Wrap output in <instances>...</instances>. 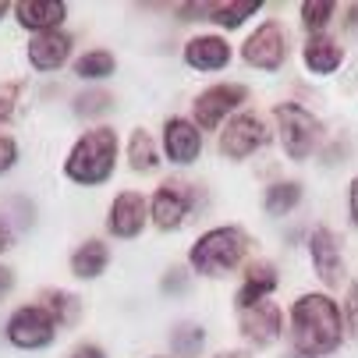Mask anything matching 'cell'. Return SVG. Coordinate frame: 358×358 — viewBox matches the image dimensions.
<instances>
[{"label": "cell", "instance_id": "cell-33", "mask_svg": "<svg viewBox=\"0 0 358 358\" xmlns=\"http://www.w3.org/2000/svg\"><path fill=\"white\" fill-rule=\"evenodd\" d=\"M68 358H107V355H103V348H99V344H75Z\"/></svg>", "mask_w": 358, "mask_h": 358}, {"label": "cell", "instance_id": "cell-32", "mask_svg": "<svg viewBox=\"0 0 358 358\" xmlns=\"http://www.w3.org/2000/svg\"><path fill=\"white\" fill-rule=\"evenodd\" d=\"M344 323L351 327V334L358 337V284L348 291V309H344Z\"/></svg>", "mask_w": 358, "mask_h": 358}, {"label": "cell", "instance_id": "cell-4", "mask_svg": "<svg viewBox=\"0 0 358 358\" xmlns=\"http://www.w3.org/2000/svg\"><path fill=\"white\" fill-rule=\"evenodd\" d=\"M273 117H277V128H280V145L284 152L298 164V160H309L313 149L320 145L323 138V121L316 114H309L298 103H277L273 107Z\"/></svg>", "mask_w": 358, "mask_h": 358}, {"label": "cell", "instance_id": "cell-40", "mask_svg": "<svg viewBox=\"0 0 358 358\" xmlns=\"http://www.w3.org/2000/svg\"><path fill=\"white\" fill-rule=\"evenodd\" d=\"M157 358H164V355H157Z\"/></svg>", "mask_w": 358, "mask_h": 358}, {"label": "cell", "instance_id": "cell-16", "mask_svg": "<svg viewBox=\"0 0 358 358\" xmlns=\"http://www.w3.org/2000/svg\"><path fill=\"white\" fill-rule=\"evenodd\" d=\"M231 61V46L220 36H195L185 46V64L195 71H220Z\"/></svg>", "mask_w": 358, "mask_h": 358}, {"label": "cell", "instance_id": "cell-15", "mask_svg": "<svg viewBox=\"0 0 358 358\" xmlns=\"http://www.w3.org/2000/svg\"><path fill=\"white\" fill-rule=\"evenodd\" d=\"M71 57V36L68 32H46L29 39V64L36 71H57Z\"/></svg>", "mask_w": 358, "mask_h": 358}, {"label": "cell", "instance_id": "cell-36", "mask_svg": "<svg viewBox=\"0 0 358 358\" xmlns=\"http://www.w3.org/2000/svg\"><path fill=\"white\" fill-rule=\"evenodd\" d=\"M15 245V234H11V227H8V220L0 217V255H4L8 248Z\"/></svg>", "mask_w": 358, "mask_h": 358}, {"label": "cell", "instance_id": "cell-30", "mask_svg": "<svg viewBox=\"0 0 358 358\" xmlns=\"http://www.w3.org/2000/svg\"><path fill=\"white\" fill-rule=\"evenodd\" d=\"M160 287H164L167 294H185V291H188V273L174 266V270H167V277H164Z\"/></svg>", "mask_w": 358, "mask_h": 358}, {"label": "cell", "instance_id": "cell-20", "mask_svg": "<svg viewBox=\"0 0 358 358\" xmlns=\"http://www.w3.org/2000/svg\"><path fill=\"white\" fill-rule=\"evenodd\" d=\"M128 160H131L135 174H152L160 167V149H157V142H152V135L145 128L131 131V138H128Z\"/></svg>", "mask_w": 358, "mask_h": 358}, {"label": "cell", "instance_id": "cell-9", "mask_svg": "<svg viewBox=\"0 0 358 358\" xmlns=\"http://www.w3.org/2000/svg\"><path fill=\"white\" fill-rule=\"evenodd\" d=\"M270 142V131L259 114H234L227 128L220 131V157L227 160H245L255 149H263Z\"/></svg>", "mask_w": 358, "mask_h": 358}, {"label": "cell", "instance_id": "cell-34", "mask_svg": "<svg viewBox=\"0 0 358 358\" xmlns=\"http://www.w3.org/2000/svg\"><path fill=\"white\" fill-rule=\"evenodd\" d=\"M348 210H351V224L358 227V178H351V188H348Z\"/></svg>", "mask_w": 358, "mask_h": 358}, {"label": "cell", "instance_id": "cell-39", "mask_svg": "<svg viewBox=\"0 0 358 358\" xmlns=\"http://www.w3.org/2000/svg\"><path fill=\"white\" fill-rule=\"evenodd\" d=\"M291 358H301V355H291Z\"/></svg>", "mask_w": 358, "mask_h": 358}, {"label": "cell", "instance_id": "cell-25", "mask_svg": "<svg viewBox=\"0 0 358 358\" xmlns=\"http://www.w3.org/2000/svg\"><path fill=\"white\" fill-rule=\"evenodd\" d=\"M202 348H206V330L199 323H178L171 330V351L178 358H199Z\"/></svg>", "mask_w": 358, "mask_h": 358}, {"label": "cell", "instance_id": "cell-21", "mask_svg": "<svg viewBox=\"0 0 358 358\" xmlns=\"http://www.w3.org/2000/svg\"><path fill=\"white\" fill-rule=\"evenodd\" d=\"M43 309L54 316L57 327H75L82 316V298L71 291H43Z\"/></svg>", "mask_w": 358, "mask_h": 358}, {"label": "cell", "instance_id": "cell-8", "mask_svg": "<svg viewBox=\"0 0 358 358\" xmlns=\"http://www.w3.org/2000/svg\"><path fill=\"white\" fill-rule=\"evenodd\" d=\"M241 57H245V64L259 68V71H277L287 61V32H284V25L280 22H263L245 39Z\"/></svg>", "mask_w": 358, "mask_h": 358}, {"label": "cell", "instance_id": "cell-23", "mask_svg": "<svg viewBox=\"0 0 358 358\" xmlns=\"http://www.w3.org/2000/svg\"><path fill=\"white\" fill-rule=\"evenodd\" d=\"M263 11V0H234V4H213L210 22L220 29H238L245 25V18H255Z\"/></svg>", "mask_w": 358, "mask_h": 358}, {"label": "cell", "instance_id": "cell-13", "mask_svg": "<svg viewBox=\"0 0 358 358\" xmlns=\"http://www.w3.org/2000/svg\"><path fill=\"white\" fill-rule=\"evenodd\" d=\"M164 149H167V160L178 167H188L199 160L202 152V131L195 128V121L185 117H167L164 121Z\"/></svg>", "mask_w": 358, "mask_h": 358}, {"label": "cell", "instance_id": "cell-10", "mask_svg": "<svg viewBox=\"0 0 358 358\" xmlns=\"http://www.w3.org/2000/svg\"><path fill=\"white\" fill-rule=\"evenodd\" d=\"M238 330L248 344L266 348L284 334V316L273 301H259V305H252V309H238Z\"/></svg>", "mask_w": 358, "mask_h": 358}, {"label": "cell", "instance_id": "cell-38", "mask_svg": "<svg viewBox=\"0 0 358 358\" xmlns=\"http://www.w3.org/2000/svg\"><path fill=\"white\" fill-rule=\"evenodd\" d=\"M8 11H15V8H11V4H8V0H0V18H4V15H8Z\"/></svg>", "mask_w": 358, "mask_h": 358}, {"label": "cell", "instance_id": "cell-17", "mask_svg": "<svg viewBox=\"0 0 358 358\" xmlns=\"http://www.w3.org/2000/svg\"><path fill=\"white\" fill-rule=\"evenodd\" d=\"M277 284H280V277H277V266H273V263H266V259L252 263V266L245 270V284L238 287V298H234L238 309H252V305L266 301Z\"/></svg>", "mask_w": 358, "mask_h": 358}, {"label": "cell", "instance_id": "cell-5", "mask_svg": "<svg viewBox=\"0 0 358 358\" xmlns=\"http://www.w3.org/2000/svg\"><path fill=\"white\" fill-rule=\"evenodd\" d=\"M195 202H199V188L188 185V181L171 178V181H164L157 188V195H152L149 217H152V224H157L160 231H178L188 220V213L195 210Z\"/></svg>", "mask_w": 358, "mask_h": 358}, {"label": "cell", "instance_id": "cell-7", "mask_svg": "<svg viewBox=\"0 0 358 358\" xmlns=\"http://www.w3.org/2000/svg\"><path fill=\"white\" fill-rule=\"evenodd\" d=\"M248 99V89L241 82H224V85H210L195 96L192 114H195V128L199 131H213L234 107H241Z\"/></svg>", "mask_w": 358, "mask_h": 358}, {"label": "cell", "instance_id": "cell-18", "mask_svg": "<svg viewBox=\"0 0 358 358\" xmlns=\"http://www.w3.org/2000/svg\"><path fill=\"white\" fill-rule=\"evenodd\" d=\"M301 61H305V68H309L313 75H330L344 61V46L334 36H313L309 43H305V50H301Z\"/></svg>", "mask_w": 358, "mask_h": 358}, {"label": "cell", "instance_id": "cell-26", "mask_svg": "<svg viewBox=\"0 0 358 358\" xmlns=\"http://www.w3.org/2000/svg\"><path fill=\"white\" fill-rule=\"evenodd\" d=\"M71 110H75V117H103V114H110L114 110V96L107 92V89H89V92H78L75 96V103H71Z\"/></svg>", "mask_w": 358, "mask_h": 358}, {"label": "cell", "instance_id": "cell-19", "mask_svg": "<svg viewBox=\"0 0 358 358\" xmlns=\"http://www.w3.org/2000/svg\"><path fill=\"white\" fill-rule=\"evenodd\" d=\"M107 263H110V248L99 238H89V241H82L71 252V273L78 280H96L99 273L107 270Z\"/></svg>", "mask_w": 358, "mask_h": 358}, {"label": "cell", "instance_id": "cell-31", "mask_svg": "<svg viewBox=\"0 0 358 358\" xmlns=\"http://www.w3.org/2000/svg\"><path fill=\"white\" fill-rule=\"evenodd\" d=\"M174 11L181 15V22H195V18H210L213 4H178Z\"/></svg>", "mask_w": 358, "mask_h": 358}, {"label": "cell", "instance_id": "cell-24", "mask_svg": "<svg viewBox=\"0 0 358 358\" xmlns=\"http://www.w3.org/2000/svg\"><path fill=\"white\" fill-rule=\"evenodd\" d=\"M114 68H117V61H114L110 50H89V54H82V57L75 61V75H78L82 82L110 78V75H114Z\"/></svg>", "mask_w": 358, "mask_h": 358}, {"label": "cell", "instance_id": "cell-2", "mask_svg": "<svg viewBox=\"0 0 358 358\" xmlns=\"http://www.w3.org/2000/svg\"><path fill=\"white\" fill-rule=\"evenodd\" d=\"M114 164H117V131L99 124L71 145L68 160H64V174L75 185L89 188V185H103L114 174Z\"/></svg>", "mask_w": 358, "mask_h": 358}, {"label": "cell", "instance_id": "cell-27", "mask_svg": "<svg viewBox=\"0 0 358 358\" xmlns=\"http://www.w3.org/2000/svg\"><path fill=\"white\" fill-rule=\"evenodd\" d=\"M334 15H337L334 0H305V4H301V25L309 29L313 36H323V29L330 25Z\"/></svg>", "mask_w": 358, "mask_h": 358}, {"label": "cell", "instance_id": "cell-1", "mask_svg": "<svg viewBox=\"0 0 358 358\" xmlns=\"http://www.w3.org/2000/svg\"><path fill=\"white\" fill-rule=\"evenodd\" d=\"M344 341V316L330 294H301L291 305V344L301 358L334 355Z\"/></svg>", "mask_w": 358, "mask_h": 358}, {"label": "cell", "instance_id": "cell-6", "mask_svg": "<svg viewBox=\"0 0 358 358\" xmlns=\"http://www.w3.org/2000/svg\"><path fill=\"white\" fill-rule=\"evenodd\" d=\"M57 330H61V327L54 323V316H50L43 305H22V309L11 313V320H8V327H4L8 341H11L15 348H22V351H36V348L54 344Z\"/></svg>", "mask_w": 358, "mask_h": 358}, {"label": "cell", "instance_id": "cell-12", "mask_svg": "<svg viewBox=\"0 0 358 358\" xmlns=\"http://www.w3.org/2000/svg\"><path fill=\"white\" fill-rule=\"evenodd\" d=\"M149 220V206L138 192H121L107 210V231L114 238H138Z\"/></svg>", "mask_w": 358, "mask_h": 358}, {"label": "cell", "instance_id": "cell-28", "mask_svg": "<svg viewBox=\"0 0 358 358\" xmlns=\"http://www.w3.org/2000/svg\"><path fill=\"white\" fill-rule=\"evenodd\" d=\"M18 96H22V82H0V124H8L15 117Z\"/></svg>", "mask_w": 358, "mask_h": 358}, {"label": "cell", "instance_id": "cell-22", "mask_svg": "<svg viewBox=\"0 0 358 358\" xmlns=\"http://www.w3.org/2000/svg\"><path fill=\"white\" fill-rule=\"evenodd\" d=\"M298 202H301V185H298V181H277V185L266 188L263 210H266L270 217H287Z\"/></svg>", "mask_w": 358, "mask_h": 358}, {"label": "cell", "instance_id": "cell-14", "mask_svg": "<svg viewBox=\"0 0 358 358\" xmlns=\"http://www.w3.org/2000/svg\"><path fill=\"white\" fill-rule=\"evenodd\" d=\"M15 18H18L22 29H29L36 36L61 32V22L68 18V4L64 0H18Z\"/></svg>", "mask_w": 358, "mask_h": 358}, {"label": "cell", "instance_id": "cell-3", "mask_svg": "<svg viewBox=\"0 0 358 358\" xmlns=\"http://www.w3.org/2000/svg\"><path fill=\"white\" fill-rule=\"evenodd\" d=\"M252 238L241 227H213L188 248V266L202 277H227L245 263Z\"/></svg>", "mask_w": 358, "mask_h": 358}, {"label": "cell", "instance_id": "cell-37", "mask_svg": "<svg viewBox=\"0 0 358 358\" xmlns=\"http://www.w3.org/2000/svg\"><path fill=\"white\" fill-rule=\"evenodd\" d=\"M213 358H248L245 351H220V355H213Z\"/></svg>", "mask_w": 358, "mask_h": 358}, {"label": "cell", "instance_id": "cell-11", "mask_svg": "<svg viewBox=\"0 0 358 358\" xmlns=\"http://www.w3.org/2000/svg\"><path fill=\"white\" fill-rule=\"evenodd\" d=\"M309 255L313 266L320 273V280L327 287H341L344 284V255H341V241L334 238L330 227H316L309 238Z\"/></svg>", "mask_w": 358, "mask_h": 358}, {"label": "cell", "instance_id": "cell-35", "mask_svg": "<svg viewBox=\"0 0 358 358\" xmlns=\"http://www.w3.org/2000/svg\"><path fill=\"white\" fill-rule=\"evenodd\" d=\"M15 287V270L11 266H0V298H8Z\"/></svg>", "mask_w": 358, "mask_h": 358}, {"label": "cell", "instance_id": "cell-29", "mask_svg": "<svg viewBox=\"0 0 358 358\" xmlns=\"http://www.w3.org/2000/svg\"><path fill=\"white\" fill-rule=\"evenodd\" d=\"M18 164V142L11 135H0V174H8Z\"/></svg>", "mask_w": 358, "mask_h": 358}]
</instances>
